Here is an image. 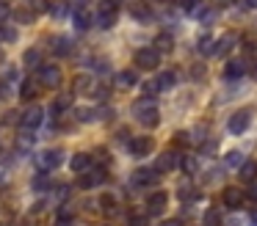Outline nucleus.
I'll return each mask as SVG.
<instances>
[{"label": "nucleus", "instance_id": "1", "mask_svg": "<svg viewBox=\"0 0 257 226\" xmlns=\"http://www.w3.org/2000/svg\"><path fill=\"white\" fill-rule=\"evenodd\" d=\"M133 113L139 119L141 127H158L161 124V110H158L155 99L152 97H139L133 102Z\"/></svg>", "mask_w": 257, "mask_h": 226}, {"label": "nucleus", "instance_id": "2", "mask_svg": "<svg viewBox=\"0 0 257 226\" xmlns=\"http://www.w3.org/2000/svg\"><path fill=\"white\" fill-rule=\"evenodd\" d=\"M133 61H136L139 69L155 72L158 66H161V53H155L152 47H141V50H136V53H133Z\"/></svg>", "mask_w": 257, "mask_h": 226}, {"label": "nucleus", "instance_id": "3", "mask_svg": "<svg viewBox=\"0 0 257 226\" xmlns=\"http://www.w3.org/2000/svg\"><path fill=\"white\" fill-rule=\"evenodd\" d=\"M36 83H39L42 88H58L61 86V69H58L56 64H45L39 66V77H36Z\"/></svg>", "mask_w": 257, "mask_h": 226}, {"label": "nucleus", "instance_id": "4", "mask_svg": "<svg viewBox=\"0 0 257 226\" xmlns=\"http://www.w3.org/2000/svg\"><path fill=\"white\" fill-rule=\"evenodd\" d=\"M130 185H133V187L158 185V171L155 168H136L133 174H130Z\"/></svg>", "mask_w": 257, "mask_h": 226}, {"label": "nucleus", "instance_id": "5", "mask_svg": "<svg viewBox=\"0 0 257 226\" xmlns=\"http://www.w3.org/2000/svg\"><path fill=\"white\" fill-rule=\"evenodd\" d=\"M20 121H23L25 130H36V127L45 121V110H42L39 105H28V108L23 110V116H20Z\"/></svg>", "mask_w": 257, "mask_h": 226}, {"label": "nucleus", "instance_id": "6", "mask_svg": "<svg viewBox=\"0 0 257 226\" xmlns=\"http://www.w3.org/2000/svg\"><path fill=\"white\" fill-rule=\"evenodd\" d=\"M249 124H251V110H238V113H232V119L227 121L232 135H243V132L249 130Z\"/></svg>", "mask_w": 257, "mask_h": 226}, {"label": "nucleus", "instance_id": "7", "mask_svg": "<svg viewBox=\"0 0 257 226\" xmlns=\"http://www.w3.org/2000/svg\"><path fill=\"white\" fill-rule=\"evenodd\" d=\"M102 182H105V171H102V168H94V165H91L89 171H83V174H80L78 187H83V190H91V187L102 185Z\"/></svg>", "mask_w": 257, "mask_h": 226}, {"label": "nucleus", "instance_id": "8", "mask_svg": "<svg viewBox=\"0 0 257 226\" xmlns=\"http://www.w3.org/2000/svg\"><path fill=\"white\" fill-rule=\"evenodd\" d=\"M180 154L174 152V149H169V152H163V154H158V160H155V171L158 174H166V171H174L180 165Z\"/></svg>", "mask_w": 257, "mask_h": 226}, {"label": "nucleus", "instance_id": "9", "mask_svg": "<svg viewBox=\"0 0 257 226\" xmlns=\"http://www.w3.org/2000/svg\"><path fill=\"white\" fill-rule=\"evenodd\" d=\"M243 198H246V193L240 190V187H235V185L224 187V193H221V201H224L227 209H240L243 207Z\"/></svg>", "mask_w": 257, "mask_h": 226}, {"label": "nucleus", "instance_id": "10", "mask_svg": "<svg viewBox=\"0 0 257 226\" xmlns=\"http://www.w3.org/2000/svg\"><path fill=\"white\" fill-rule=\"evenodd\" d=\"M61 163H64L61 149H45V152L39 154V168L42 171H53V168H58Z\"/></svg>", "mask_w": 257, "mask_h": 226}, {"label": "nucleus", "instance_id": "11", "mask_svg": "<svg viewBox=\"0 0 257 226\" xmlns=\"http://www.w3.org/2000/svg\"><path fill=\"white\" fill-rule=\"evenodd\" d=\"M152 146H155V143H152L150 135H139V138H133V141L127 143V149H130L133 157H147V154L152 152Z\"/></svg>", "mask_w": 257, "mask_h": 226}, {"label": "nucleus", "instance_id": "12", "mask_svg": "<svg viewBox=\"0 0 257 226\" xmlns=\"http://www.w3.org/2000/svg\"><path fill=\"white\" fill-rule=\"evenodd\" d=\"M166 204H169V196L163 190H155V193H150V198H147V212L161 215L163 209H166Z\"/></svg>", "mask_w": 257, "mask_h": 226}, {"label": "nucleus", "instance_id": "13", "mask_svg": "<svg viewBox=\"0 0 257 226\" xmlns=\"http://www.w3.org/2000/svg\"><path fill=\"white\" fill-rule=\"evenodd\" d=\"M235 44H238V36H235V33H224L218 42H213V55H218V58H221V55H229Z\"/></svg>", "mask_w": 257, "mask_h": 226}, {"label": "nucleus", "instance_id": "14", "mask_svg": "<svg viewBox=\"0 0 257 226\" xmlns=\"http://www.w3.org/2000/svg\"><path fill=\"white\" fill-rule=\"evenodd\" d=\"M174 83H177V75H174V72H161L158 80L147 86V91H169V88H174Z\"/></svg>", "mask_w": 257, "mask_h": 226}, {"label": "nucleus", "instance_id": "15", "mask_svg": "<svg viewBox=\"0 0 257 226\" xmlns=\"http://www.w3.org/2000/svg\"><path fill=\"white\" fill-rule=\"evenodd\" d=\"M50 50H53V55H58V58H67V55H72V42H69L67 36H53L50 39Z\"/></svg>", "mask_w": 257, "mask_h": 226}, {"label": "nucleus", "instance_id": "16", "mask_svg": "<svg viewBox=\"0 0 257 226\" xmlns=\"http://www.w3.org/2000/svg\"><path fill=\"white\" fill-rule=\"evenodd\" d=\"M152 50H155V53H172L174 50V36H172V31H161L155 36V44H152Z\"/></svg>", "mask_w": 257, "mask_h": 226}, {"label": "nucleus", "instance_id": "17", "mask_svg": "<svg viewBox=\"0 0 257 226\" xmlns=\"http://www.w3.org/2000/svg\"><path fill=\"white\" fill-rule=\"evenodd\" d=\"M243 72H246V64L240 58L227 61V66H224V77L227 80H238V77H243Z\"/></svg>", "mask_w": 257, "mask_h": 226}, {"label": "nucleus", "instance_id": "18", "mask_svg": "<svg viewBox=\"0 0 257 226\" xmlns=\"http://www.w3.org/2000/svg\"><path fill=\"white\" fill-rule=\"evenodd\" d=\"M39 88L42 86L34 80V77H25V80L20 83V97H23V99H34L36 94H39Z\"/></svg>", "mask_w": 257, "mask_h": 226}, {"label": "nucleus", "instance_id": "19", "mask_svg": "<svg viewBox=\"0 0 257 226\" xmlns=\"http://www.w3.org/2000/svg\"><path fill=\"white\" fill-rule=\"evenodd\" d=\"M69 165H72V171H75V174H83V171H89L94 163H91V157H89L86 152H78V154L72 157V163H69Z\"/></svg>", "mask_w": 257, "mask_h": 226}, {"label": "nucleus", "instance_id": "20", "mask_svg": "<svg viewBox=\"0 0 257 226\" xmlns=\"http://www.w3.org/2000/svg\"><path fill=\"white\" fill-rule=\"evenodd\" d=\"M130 14H133L136 20H139V22H150L152 11H150V6H147L144 0H136V3L130 6Z\"/></svg>", "mask_w": 257, "mask_h": 226}, {"label": "nucleus", "instance_id": "21", "mask_svg": "<svg viewBox=\"0 0 257 226\" xmlns=\"http://www.w3.org/2000/svg\"><path fill=\"white\" fill-rule=\"evenodd\" d=\"M72 22H75V28H78V31H89V25H91L89 11H86V9H75L72 11Z\"/></svg>", "mask_w": 257, "mask_h": 226}, {"label": "nucleus", "instance_id": "22", "mask_svg": "<svg viewBox=\"0 0 257 226\" xmlns=\"http://www.w3.org/2000/svg\"><path fill=\"white\" fill-rule=\"evenodd\" d=\"M75 91H78V94L94 91V77H91V75H78V77H75Z\"/></svg>", "mask_w": 257, "mask_h": 226}, {"label": "nucleus", "instance_id": "23", "mask_svg": "<svg viewBox=\"0 0 257 226\" xmlns=\"http://www.w3.org/2000/svg\"><path fill=\"white\" fill-rule=\"evenodd\" d=\"M75 119L78 121H97L100 119V108H75Z\"/></svg>", "mask_w": 257, "mask_h": 226}, {"label": "nucleus", "instance_id": "24", "mask_svg": "<svg viewBox=\"0 0 257 226\" xmlns=\"http://www.w3.org/2000/svg\"><path fill=\"white\" fill-rule=\"evenodd\" d=\"M97 25L102 28V31H111L113 25H116V11H100V20H97Z\"/></svg>", "mask_w": 257, "mask_h": 226}, {"label": "nucleus", "instance_id": "25", "mask_svg": "<svg viewBox=\"0 0 257 226\" xmlns=\"http://www.w3.org/2000/svg\"><path fill=\"white\" fill-rule=\"evenodd\" d=\"M240 179H246V182L257 179V163L254 160H243V165H240Z\"/></svg>", "mask_w": 257, "mask_h": 226}, {"label": "nucleus", "instance_id": "26", "mask_svg": "<svg viewBox=\"0 0 257 226\" xmlns=\"http://www.w3.org/2000/svg\"><path fill=\"white\" fill-rule=\"evenodd\" d=\"M72 220H75L72 207H61V209H58V215H56V226H72Z\"/></svg>", "mask_w": 257, "mask_h": 226}, {"label": "nucleus", "instance_id": "27", "mask_svg": "<svg viewBox=\"0 0 257 226\" xmlns=\"http://www.w3.org/2000/svg\"><path fill=\"white\" fill-rule=\"evenodd\" d=\"M196 50H199L202 55H213V39H210V33H202V36L196 39Z\"/></svg>", "mask_w": 257, "mask_h": 226}, {"label": "nucleus", "instance_id": "28", "mask_svg": "<svg viewBox=\"0 0 257 226\" xmlns=\"http://www.w3.org/2000/svg\"><path fill=\"white\" fill-rule=\"evenodd\" d=\"M116 83H119V86H122V88H133L136 86V83H139V75H133V72H119V75H116Z\"/></svg>", "mask_w": 257, "mask_h": 226}, {"label": "nucleus", "instance_id": "29", "mask_svg": "<svg viewBox=\"0 0 257 226\" xmlns=\"http://www.w3.org/2000/svg\"><path fill=\"white\" fill-rule=\"evenodd\" d=\"M50 14L56 17V20H64V17H69L72 14V9H69V3H50Z\"/></svg>", "mask_w": 257, "mask_h": 226}, {"label": "nucleus", "instance_id": "30", "mask_svg": "<svg viewBox=\"0 0 257 226\" xmlns=\"http://www.w3.org/2000/svg\"><path fill=\"white\" fill-rule=\"evenodd\" d=\"M39 61H42V53H39L36 47L25 50V55H23V64H25V66H31V69H34V66H39Z\"/></svg>", "mask_w": 257, "mask_h": 226}, {"label": "nucleus", "instance_id": "31", "mask_svg": "<svg viewBox=\"0 0 257 226\" xmlns=\"http://www.w3.org/2000/svg\"><path fill=\"white\" fill-rule=\"evenodd\" d=\"M14 17H17V22H23V25H31V22L36 20V14L28 9V6H25V9H17V11H14Z\"/></svg>", "mask_w": 257, "mask_h": 226}, {"label": "nucleus", "instance_id": "32", "mask_svg": "<svg viewBox=\"0 0 257 226\" xmlns=\"http://www.w3.org/2000/svg\"><path fill=\"white\" fill-rule=\"evenodd\" d=\"M28 9L34 11V14H50V0H31Z\"/></svg>", "mask_w": 257, "mask_h": 226}, {"label": "nucleus", "instance_id": "33", "mask_svg": "<svg viewBox=\"0 0 257 226\" xmlns=\"http://www.w3.org/2000/svg\"><path fill=\"white\" fill-rule=\"evenodd\" d=\"M191 17H196V20H207V17H210V9H207L205 3H196L194 9H191Z\"/></svg>", "mask_w": 257, "mask_h": 226}, {"label": "nucleus", "instance_id": "34", "mask_svg": "<svg viewBox=\"0 0 257 226\" xmlns=\"http://www.w3.org/2000/svg\"><path fill=\"white\" fill-rule=\"evenodd\" d=\"M221 223V212L218 209H207L205 212V226H218Z\"/></svg>", "mask_w": 257, "mask_h": 226}, {"label": "nucleus", "instance_id": "35", "mask_svg": "<svg viewBox=\"0 0 257 226\" xmlns=\"http://www.w3.org/2000/svg\"><path fill=\"white\" fill-rule=\"evenodd\" d=\"M100 204H102V209H105V212H113V209H116V198H113L111 193H105V196L100 198Z\"/></svg>", "mask_w": 257, "mask_h": 226}, {"label": "nucleus", "instance_id": "36", "mask_svg": "<svg viewBox=\"0 0 257 226\" xmlns=\"http://www.w3.org/2000/svg\"><path fill=\"white\" fill-rule=\"evenodd\" d=\"M240 160H243V154H240V152H227V154H224V163H227V165H240Z\"/></svg>", "mask_w": 257, "mask_h": 226}, {"label": "nucleus", "instance_id": "37", "mask_svg": "<svg viewBox=\"0 0 257 226\" xmlns=\"http://www.w3.org/2000/svg\"><path fill=\"white\" fill-rule=\"evenodd\" d=\"M69 102H72V97H61L56 105H53V113H61L64 108H69Z\"/></svg>", "mask_w": 257, "mask_h": 226}, {"label": "nucleus", "instance_id": "38", "mask_svg": "<svg viewBox=\"0 0 257 226\" xmlns=\"http://www.w3.org/2000/svg\"><path fill=\"white\" fill-rule=\"evenodd\" d=\"M34 187H36V190H50V187H53V182L47 179V176H45V179H42V176H36Z\"/></svg>", "mask_w": 257, "mask_h": 226}, {"label": "nucleus", "instance_id": "39", "mask_svg": "<svg viewBox=\"0 0 257 226\" xmlns=\"http://www.w3.org/2000/svg\"><path fill=\"white\" fill-rule=\"evenodd\" d=\"M9 17H12V9H9V3H3V0H0V25H3Z\"/></svg>", "mask_w": 257, "mask_h": 226}, {"label": "nucleus", "instance_id": "40", "mask_svg": "<svg viewBox=\"0 0 257 226\" xmlns=\"http://www.w3.org/2000/svg\"><path fill=\"white\" fill-rule=\"evenodd\" d=\"M205 75H207V69H205V66H202V64H196L194 69H191V77H194V80H202V77H205Z\"/></svg>", "mask_w": 257, "mask_h": 226}, {"label": "nucleus", "instance_id": "41", "mask_svg": "<svg viewBox=\"0 0 257 226\" xmlns=\"http://www.w3.org/2000/svg\"><path fill=\"white\" fill-rule=\"evenodd\" d=\"M180 165H183V168L188 171V174H194V171H196V163H194V157H183V160H180Z\"/></svg>", "mask_w": 257, "mask_h": 226}, {"label": "nucleus", "instance_id": "42", "mask_svg": "<svg viewBox=\"0 0 257 226\" xmlns=\"http://www.w3.org/2000/svg\"><path fill=\"white\" fill-rule=\"evenodd\" d=\"M246 196H249L251 201H257V179L249 182V187H246Z\"/></svg>", "mask_w": 257, "mask_h": 226}, {"label": "nucleus", "instance_id": "43", "mask_svg": "<svg viewBox=\"0 0 257 226\" xmlns=\"http://www.w3.org/2000/svg\"><path fill=\"white\" fill-rule=\"evenodd\" d=\"M119 6H122V0H102V9L105 11H116Z\"/></svg>", "mask_w": 257, "mask_h": 226}, {"label": "nucleus", "instance_id": "44", "mask_svg": "<svg viewBox=\"0 0 257 226\" xmlns=\"http://www.w3.org/2000/svg\"><path fill=\"white\" fill-rule=\"evenodd\" d=\"M130 226H147V215H130Z\"/></svg>", "mask_w": 257, "mask_h": 226}, {"label": "nucleus", "instance_id": "45", "mask_svg": "<svg viewBox=\"0 0 257 226\" xmlns=\"http://www.w3.org/2000/svg\"><path fill=\"white\" fill-rule=\"evenodd\" d=\"M174 141H177V146H185V143H188V132H177Z\"/></svg>", "mask_w": 257, "mask_h": 226}, {"label": "nucleus", "instance_id": "46", "mask_svg": "<svg viewBox=\"0 0 257 226\" xmlns=\"http://www.w3.org/2000/svg\"><path fill=\"white\" fill-rule=\"evenodd\" d=\"M3 39H6V42H14V39H17V33H14L12 28H3Z\"/></svg>", "mask_w": 257, "mask_h": 226}, {"label": "nucleus", "instance_id": "47", "mask_svg": "<svg viewBox=\"0 0 257 226\" xmlns=\"http://www.w3.org/2000/svg\"><path fill=\"white\" fill-rule=\"evenodd\" d=\"M177 3L183 6V9H188V11H191V9H194V6H196V3H199V0H177Z\"/></svg>", "mask_w": 257, "mask_h": 226}, {"label": "nucleus", "instance_id": "48", "mask_svg": "<svg viewBox=\"0 0 257 226\" xmlns=\"http://www.w3.org/2000/svg\"><path fill=\"white\" fill-rule=\"evenodd\" d=\"M213 149H216V141H213V138H210V141H207L205 146H202V152H205V154H210Z\"/></svg>", "mask_w": 257, "mask_h": 226}, {"label": "nucleus", "instance_id": "49", "mask_svg": "<svg viewBox=\"0 0 257 226\" xmlns=\"http://www.w3.org/2000/svg\"><path fill=\"white\" fill-rule=\"evenodd\" d=\"M249 223H251V226H257V207L249 212Z\"/></svg>", "mask_w": 257, "mask_h": 226}, {"label": "nucleus", "instance_id": "50", "mask_svg": "<svg viewBox=\"0 0 257 226\" xmlns=\"http://www.w3.org/2000/svg\"><path fill=\"white\" fill-rule=\"evenodd\" d=\"M161 226H183V223H180V220L177 218H172V220H163V223Z\"/></svg>", "mask_w": 257, "mask_h": 226}, {"label": "nucleus", "instance_id": "51", "mask_svg": "<svg viewBox=\"0 0 257 226\" xmlns=\"http://www.w3.org/2000/svg\"><path fill=\"white\" fill-rule=\"evenodd\" d=\"M243 9H257V0H243Z\"/></svg>", "mask_w": 257, "mask_h": 226}, {"label": "nucleus", "instance_id": "52", "mask_svg": "<svg viewBox=\"0 0 257 226\" xmlns=\"http://www.w3.org/2000/svg\"><path fill=\"white\" fill-rule=\"evenodd\" d=\"M213 3H216V6H229L232 0H213Z\"/></svg>", "mask_w": 257, "mask_h": 226}, {"label": "nucleus", "instance_id": "53", "mask_svg": "<svg viewBox=\"0 0 257 226\" xmlns=\"http://www.w3.org/2000/svg\"><path fill=\"white\" fill-rule=\"evenodd\" d=\"M251 77H254V80H257V61H254V64H251Z\"/></svg>", "mask_w": 257, "mask_h": 226}]
</instances>
